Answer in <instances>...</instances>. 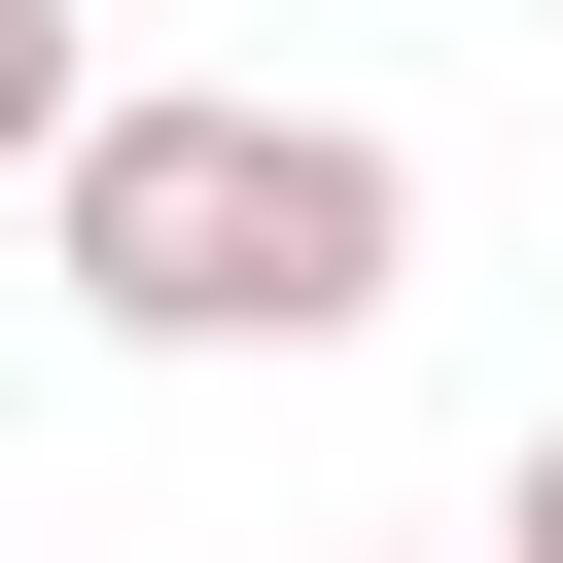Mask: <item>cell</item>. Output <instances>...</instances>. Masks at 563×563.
<instances>
[{
  "mask_svg": "<svg viewBox=\"0 0 563 563\" xmlns=\"http://www.w3.org/2000/svg\"><path fill=\"white\" fill-rule=\"evenodd\" d=\"M35 282L106 317V352H352L387 282H422V141H352V106H246V70H70V141H35Z\"/></svg>",
  "mask_w": 563,
  "mask_h": 563,
  "instance_id": "6da1fadb",
  "label": "cell"
},
{
  "mask_svg": "<svg viewBox=\"0 0 563 563\" xmlns=\"http://www.w3.org/2000/svg\"><path fill=\"white\" fill-rule=\"evenodd\" d=\"M35 141H70V0H0V176H35Z\"/></svg>",
  "mask_w": 563,
  "mask_h": 563,
  "instance_id": "7a4b0ae2",
  "label": "cell"
},
{
  "mask_svg": "<svg viewBox=\"0 0 563 563\" xmlns=\"http://www.w3.org/2000/svg\"><path fill=\"white\" fill-rule=\"evenodd\" d=\"M493 563H563V422H528V457H493Z\"/></svg>",
  "mask_w": 563,
  "mask_h": 563,
  "instance_id": "3957f363",
  "label": "cell"
}]
</instances>
